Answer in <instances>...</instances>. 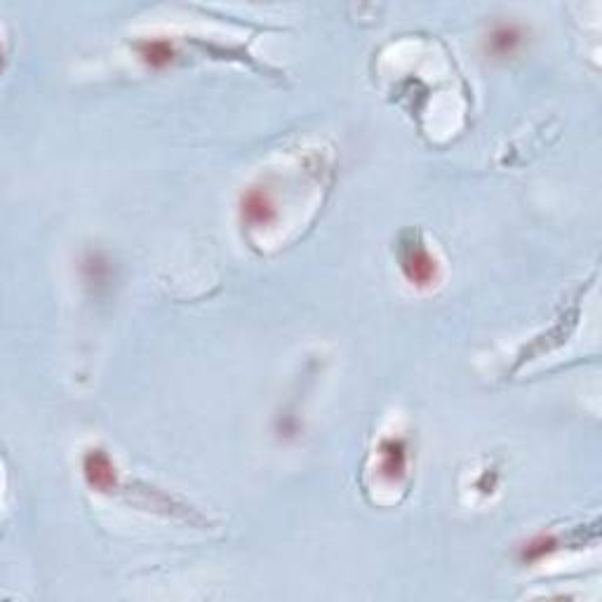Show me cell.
I'll use <instances>...</instances> for the list:
<instances>
[{
    "label": "cell",
    "mask_w": 602,
    "mask_h": 602,
    "mask_svg": "<svg viewBox=\"0 0 602 602\" xmlns=\"http://www.w3.org/2000/svg\"><path fill=\"white\" fill-rule=\"evenodd\" d=\"M527 43V29L516 22H499L494 24L490 34L485 35L482 50L494 62H506L522 53Z\"/></svg>",
    "instance_id": "6da1fadb"
},
{
    "label": "cell",
    "mask_w": 602,
    "mask_h": 602,
    "mask_svg": "<svg viewBox=\"0 0 602 602\" xmlns=\"http://www.w3.org/2000/svg\"><path fill=\"white\" fill-rule=\"evenodd\" d=\"M400 271L412 285L429 287L438 280V261L422 243H410L400 255Z\"/></svg>",
    "instance_id": "7a4b0ae2"
},
{
    "label": "cell",
    "mask_w": 602,
    "mask_h": 602,
    "mask_svg": "<svg viewBox=\"0 0 602 602\" xmlns=\"http://www.w3.org/2000/svg\"><path fill=\"white\" fill-rule=\"evenodd\" d=\"M240 219L249 226H271L278 219V205L267 186H249L240 196Z\"/></svg>",
    "instance_id": "3957f363"
},
{
    "label": "cell",
    "mask_w": 602,
    "mask_h": 602,
    "mask_svg": "<svg viewBox=\"0 0 602 602\" xmlns=\"http://www.w3.org/2000/svg\"><path fill=\"white\" fill-rule=\"evenodd\" d=\"M83 475L97 492H111L116 487V469L104 450H90L83 457Z\"/></svg>",
    "instance_id": "277c9868"
},
{
    "label": "cell",
    "mask_w": 602,
    "mask_h": 602,
    "mask_svg": "<svg viewBox=\"0 0 602 602\" xmlns=\"http://www.w3.org/2000/svg\"><path fill=\"white\" fill-rule=\"evenodd\" d=\"M407 469V447L400 438H386L379 445V471L388 481H398Z\"/></svg>",
    "instance_id": "5b68a950"
},
{
    "label": "cell",
    "mask_w": 602,
    "mask_h": 602,
    "mask_svg": "<svg viewBox=\"0 0 602 602\" xmlns=\"http://www.w3.org/2000/svg\"><path fill=\"white\" fill-rule=\"evenodd\" d=\"M137 54L144 62L149 69L162 71L168 69L170 64L177 57V50L170 41H162V38H146V41L137 43Z\"/></svg>",
    "instance_id": "8992f818"
},
{
    "label": "cell",
    "mask_w": 602,
    "mask_h": 602,
    "mask_svg": "<svg viewBox=\"0 0 602 602\" xmlns=\"http://www.w3.org/2000/svg\"><path fill=\"white\" fill-rule=\"evenodd\" d=\"M553 550H558V539L553 534H539V537L529 539L525 546H520V562L525 565H532V562H541L544 558H549Z\"/></svg>",
    "instance_id": "52a82bcc"
},
{
    "label": "cell",
    "mask_w": 602,
    "mask_h": 602,
    "mask_svg": "<svg viewBox=\"0 0 602 602\" xmlns=\"http://www.w3.org/2000/svg\"><path fill=\"white\" fill-rule=\"evenodd\" d=\"M83 271H85L87 280L94 285H102L106 278H109V264H106V259H102L99 255H90L85 259V264H83Z\"/></svg>",
    "instance_id": "ba28073f"
},
{
    "label": "cell",
    "mask_w": 602,
    "mask_h": 602,
    "mask_svg": "<svg viewBox=\"0 0 602 602\" xmlns=\"http://www.w3.org/2000/svg\"><path fill=\"white\" fill-rule=\"evenodd\" d=\"M278 433L283 435V438H292V435L299 433V429H296L295 419H292V417L278 419Z\"/></svg>",
    "instance_id": "9c48e42d"
}]
</instances>
